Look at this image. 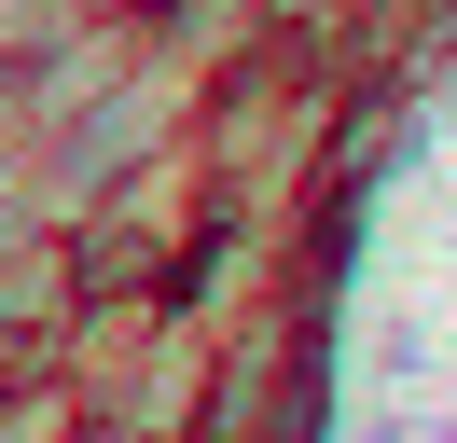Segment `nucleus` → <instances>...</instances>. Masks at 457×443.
<instances>
[{
    "label": "nucleus",
    "mask_w": 457,
    "mask_h": 443,
    "mask_svg": "<svg viewBox=\"0 0 457 443\" xmlns=\"http://www.w3.org/2000/svg\"><path fill=\"white\" fill-rule=\"evenodd\" d=\"M84 28V0H0V70H29L42 42H70Z\"/></svg>",
    "instance_id": "1"
},
{
    "label": "nucleus",
    "mask_w": 457,
    "mask_h": 443,
    "mask_svg": "<svg viewBox=\"0 0 457 443\" xmlns=\"http://www.w3.org/2000/svg\"><path fill=\"white\" fill-rule=\"evenodd\" d=\"M70 443H153V430H125V415H70Z\"/></svg>",
    "instance_id": "2"
}]
</instances>
